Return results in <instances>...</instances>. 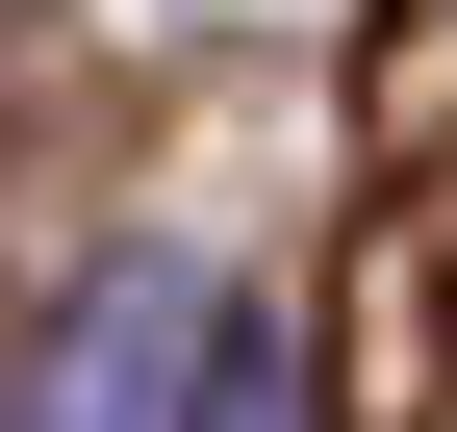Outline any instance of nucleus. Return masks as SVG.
<instances>
[{
    "mask_svg": "<svg viewBox=\"0 0 457 432\" xmlns=\"http://www.w3.org/2000/svg\"><path fill=\"white\" fill-rule=\"evenodd\" d=\"M204 356H228V280L204 254H77V305L26 331V407L0 432H179Z\"/></svg>",
    "mask_w": 457,
    "mask_h": 432,
    "instance_id": "nucleus-1",
    "label": "nucleus"
},
{
    "mask_svg": "<svg viewBox=\"0 0 457 432\" xmlns=\"http://www.w3.org/2000/svg\"><path fill=\"white\" fill-rule=\"evenodd\" d=\"M179 432H330L305 331H279V305H228V356H204V407H179Z\"/></svg>",
    "mask_w": 457,
    "mask_h": 432,
    "instance_id": "nucleus-2",
    "label": "nucleus"
}]
</instances>
